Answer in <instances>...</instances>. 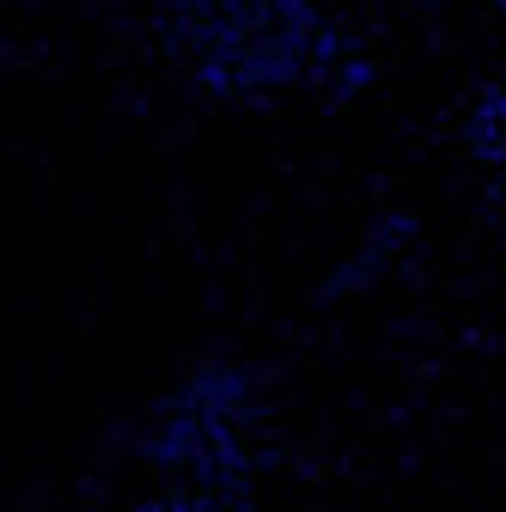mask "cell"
<instances>
[]
</instances>
